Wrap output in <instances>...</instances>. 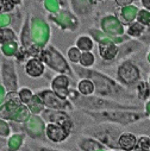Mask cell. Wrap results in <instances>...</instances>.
<instances>
[{"mask_svg": "<svg viewBox=\"0 0 150 151\" xmlns=\"http://www.w3.org/2000/svg\"><path fill=\"white\" fill-rule=\"evenodd\" d=\"M12 7H13V4L10 0H0V11H3V10L10 11Z\"/></svg>", "mask_w": 150, "mask_h": 151, "instance_id": "1", "label": "cell"}, {"mask_svg": "<svg viewBox=\"0 0 150 151\" xmlns=\"http://www.w3.org/2000/svg\"><path fill=\"white\" fill-rule=\"evenodd\" d=\"M10 1L14 5V4H19V3H20V0H10Z\"/></svg>", "mask_w": 150, "mask_h": 151, "instance_id": "2", "label": "cell"}]
</instances>
